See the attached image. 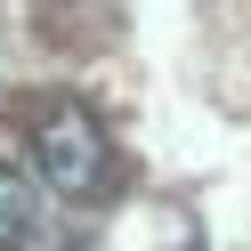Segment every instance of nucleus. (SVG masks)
Segmentation results:
<instances>
[{
  "instance_id": "f257e3e1",
  "label": "nucleus",
  "mask_w": 251,
  "mask_h": 251,
  "mask_svg": "<svg viewBox=\"0 0 251 251\" xmlns=\"http://www.w3.org/2000/svg\"><path fill=\"white\" fill-rule=\"evenodd\" d=\"M33 162H41V178H49L65 202L105 195V178H114V146H105L98 114H89L81 98L41 105V122H33Z\"/></svg>"
},
{
  "instance_id": "f03ea898",
  "label": "nucleus",
  "mask_w": 251,
  "mask_h": 251,
  "mask_svg": "<svg viewBox=\"0 0 251 251\" xmlns=\"http://www.w3.org/2000/svg\"><path fill=\"white\" fill-rule=\"evenodd\" d=\"M33 227H41L33 186H25L17 162H0V251H25V243H33Z\"/></svg>"
}]
</instances>
